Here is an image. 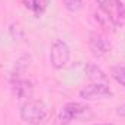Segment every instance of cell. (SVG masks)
<instances>
[{
	"instance_id": "7a4b0ae2",
	"label": "cell",
	"mask_w": 125,
	"mask_h": 125,
	"mask_svg": "<svg viewBox=\"0 0 125 125\" xmlns=\"http://www.w3.org/2000/svg\"><path fill=\"white\" fill-rule=\"evenodd\" d=\"M50 61L55 70L64 68L68 64V61H70V47L67 45L65 41L55 39L52 42L51 51H50Z\"/></svg>"
},
{
	"instance_id": "8992f818",
	"label": "cell",
	"mask_w": 125,
	"mask_h": 125,
	"mask_svg": "<svg viewBox=\"0 0 125 125\" xmlns=\"http://www.w3.org/2000/svg\"><path fill=\"white\" fill-rule=\"evenodd\" d=\"M12 90L18 99L29 100L33 93V86L26 79H15V80H12Z\"/></svg>"
},
{
	"instance_id": "7c38bea8",
	"label": "cell",
	"mask_w": 125,
	"mask_h": 125,
	"mask_svg": "<svg viewBox=\"0 0 125 125\" xmlns=\"http://www.w3.org/2000/svg\"><path fill=\"white\" fill-rule=\"evenodd\" d=\"M62 4H64L65 10H68L70 13H76L82 9L83 0H62Z\"/></svg>"
},
{
	"instance_id": "30bf717a",
	"label": "cell",
	"mask_w": 125,
	"mask_h": 125,
	"mask_svg": "<svg viewBox=\"0 0 125 125\" xmlns=\"http://www.w3.org/2000/svg\"><path fill=\"white\" fill-rule=\"evenodd\" d=\"M9 33H10V38L13 41H23L25 39V29L22 28V25L19 22H13L10 26H9Z\"/></svg>"
},
{
	"instance_id": "9c48e42d",
	"label": "cell",
	"mask_w": 125,
	"mask_h": 125,
	"mask_svg": "<svg viewBox=\"0 0 125 125\" xmlns=\"http://www.w3.org/2000/svg\"><path fill=\"white\" fill-rule=\"evenodd\" d=\"M22 3L28 10L33 12L36 16H41L48 6V0H22Z\"/></svg>"
},
{
	"instance_id": "4fadbf2b",
	"label": "cell",
	"mask_w": 125,
	"mask_h": 125,
	"mask_svg": "<svg viewBox=\"0 0 125 125\" xmlns=\"http://www.w3.org/2000/svg\"><path fill=\"white\" fill-rule=\"evenodd\" d=\"M96 3L99 4V9L108 15L111 7H112V4H114V0H96Z\"/></svg>"
},
{
	"instance_id": "3957f363",
	"label": "cell",
	"mask_w": 125,
	"mask_h": 125,
	"mask_svg": "<svg viewBox=\"0 0 125 125\" xmlns=\"http://www.w3.org/2000/svg\"><path fill=\"white\" fill-rule=\"evenodd\" d=\"M87 111H89V108L80 102H68L64 105V108L61 109V112L58 115V124L68 125L71 121L82 118Z\"/></svg>"
},
{
	"instance_id": "6da1fadb",
	"label": "cell",
	"mask_w": 125,
	"mask_h": 125,
	"mask_svg": "<svg viewBox=\"0 0 125 125\" xmlns=\"http://www.w3.org/2000/svg\"><path fill=\"white\" fill-rule=\"evenodd\" d=\"M21 118L22 121L31 125H39L45 122L51 115V108L39 99H29L21 106Z\"/></svg>"
},
{
	"instance_id": "ba28073f",
	"label": "cell",
	"mask_w": 125,
	"mask_h": 125,
	"mask_svg": "<svg viewBox=\"0 0 125 125\" xmlns=\"http://www.w3.org/2000/svg\"><path fill=\"white\" fill-rule=\"evenodd\" d=\"M86 76L92 83H106L108 84V76L105 74V71L100 67H97L93 62L86 65Z\"/></svg>"
},
{
	"instance_id": "8fae6325",
	"label": "cell",
	"mask_w": 125,
	"mask_h": 125,
	"mask_svg": "<svg viewBox=\"0 0 125 125\" xmlns=\"http://www.w3.org/2000/svg\"><path fill=\"white\" fill-rule=\"evenodd\" d=\"M111 74H112V77H114L121 86L125 87V67H122V65H115V67H112V68H111Z\"/></svg>"
},
{
	"instance_id": "9a60e30c",
	"label": "cell",
	"mask_w": 125,
	"mask_h": 125,
	"mask_svg": "<svg viewBox=\"0 0 125 125\" xmlns=\"http://www.w3.org/2000/svg\"><path fill=\"white\" fill-rule=\"evenodd\" d=\"M94 125H114V124H94Z\"/></svg>"
},
{
	"instance_id": "5bb4252c",
	"label": "cell",
	"mask_w": 125,
	"mask_h": 125,
	"mask_svg": "<svg viewBox=\"0 0 125 125\" xmlns=\"http://www.w3.org/2000/svg\"><path fill=\"white\" fill-rule=\"evenodd\" d=\"M115 112H116V115H118V116H122V118H125V103H122L121 106H118Z\"/></svg>"
},
{
	"instance_id": "5b68a950",
	"label": "cell",
	"mask_w": 125,
	"mask_h": 125,
	"mask_svg": "<svg viewBox=\"0 0 125 125\" xmlns=\"http://www.w3.org/2000/svg\"><path fill=\"white\" fill-rule=\"evenodd\" d=\"M79 96L84 100H94V99H105L112 96V90L106 83H90L80 89Z\"/></svg>"
},
{
	"instance_id": "277c9868",
	"label": "cell",
	"mask_w": 125,
	"mask_h": 125,
	"mask_svg": "<svg viewBox=\"0 0 125 125\" xmlns=\"http://www.w3.org/2000/svg\"><path fill=\"white\" fill-rule=\"evenodd\" d=\"M89 50L92 51L94 57H103L106 54H109L112 45H111V41L100 32H90L89 35Z\"/></svg>"
},
{
	"instance_id": "52a82bcc",
	"label": "cell",
	"mask_w": 125,
	"mask_h": 125,
	"mask_svg": "<svg viewBox=\"0 0 125 125\" xmlns=\"http://www.w3.org/2000/svg\"><path fill=\"white\" fill-rule=\"evenodd\" d=\"M114 26H125V4L122 0H114V4L108 13Z\"/></svg>"
}]
</instances>
